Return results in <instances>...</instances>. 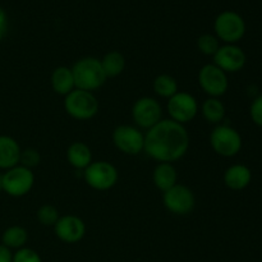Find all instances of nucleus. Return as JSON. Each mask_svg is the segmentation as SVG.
<instances>
[{"label":"nucleus","instance_id":"7ed1b4c3","mask_svg":"<svg viewBox=\"0 0 262 262\" xmlns=\"http://www.w3.org/2000/svg\"><path fill=\"white\" fill-rule=\"evenodd\" d=\"M100 104L92 92L74 89L64 96V110L77 120H90L99 113Z\"/></svg>","mask_w":262,"mask_h":262},{"label":"nucleus","instance_id":"423d86ee","mask_svg":"<svg viewBox=\"0 0 262 262\" xmlns=\"http://www.w3.org/2000/svg\"><path fill=\"white\" fill-rule=\"evenodd\" d=\"M35 184V174L31 169L17 165L5 170L2 176L3 191L10 197H23L30 193Z\"/></svg>","mask_w":262,"mask_h":262},{"label":"nucleus","instance_id":"4468645a","mask_svg":"<svg viewBox=\"0 0 262 262\" xmlns=\"http://www.w3.org/2000/svg\"><path fill=\"white\" fill-rule=\"evenodd\" d=\"M54 232L61 242L74 245L86 235V224L77 215H64L54 225Z\"/></svg>","mask_w":262,"mask_h":262},{"label":"nucleus","instance_id":"4be33fe9","mask_svg":"<svg viewBox=\"0 0 262 262\" xmlns=\"http://www.w3.org/2000/svg\"><path fill=\"white\" fill-rule=\"evenodd\" d=\"M201 112L206 122L219 125L225 118V106L217 97H209L202 104Z\"/></svg>","mask_w":262,"mask_h":262},{"label":"nucleus","instance_id":"6e6552de","mask_svg":"<svg viewBox=\"0 0 262 262\" xmlns=\"http://www.w3.org/2000/svg\"><path fill=\"white\" fill-rule=\"evenodd\" d=\"M163 204L170 214L186 216L194 210L196 197L192 189L184 184L177 183L163 193Z\"/></svg>","mask_w":262,"mask_h":262},{"label":"nucleus","instance_id":"f03ea898","mask_svg":"<svg viewBox=\"0 0 262 262\" xmlns=\"http://www.w3.org/2000/svg\"><path fill=\"white\" fill-rule=\"evenodd\" d=\"M71 69L73 73L76 89L83 90V91L92 92L95 90H99L100 87L104 86L107 79L101 67V61L94 56L79 59Z\"/></svg>","mask_w":262,"mask_h":262},{"label":"nucleus","instance_id":"2eb2a0df","mask_svg":"<svg viewBox=\"0 0 262 262\" xmlns=\"http://www.w3.org/2000/svg\"><path fill=\"white\" fill-rule=\"evenodd\" d=\"M224 184L232 191H242L250 186L252 181V171L243 164H234L225 170Z\"/></svg>","mask_w":262,"mask_h":262},{"label":"nucleus","instance_id":"f8f14e48","mask_svg":"<svg viewBox=\"0 0 262 262\" xmlns=\"http://www.w3.org/2000/svg\"><path fill=\"white\" fill-rule=\"evenodd\" d=\"M199 84L205 94L209 95L210 97H217L227 94L228 87H229V81L225 72H223L219 67L215 66L214 63L205 64L199 72Z\"/></svg>","mask_w":262,"mask_h":262},{"label":"nucleus","instance_id":"f257e3e1","mask_svg":"<svg viewBox=\"0 0 262 262\" xmlns=\"http://www.w3.org/2000/svg\"><path fill=\"white\" fill-rule=\"evenodd\" d=\"M189 135L186 127L171 119L160 122L146 132L143 151L159 163H174L187 154Z\"/></svg>","mask_w":262,"mask_h":262},{"label":"nucleus","instance_id":"6ab92c4d","mask_svg":"<svg viewBox=\"0 0 262 262\" xmlns=\"http://www.w3.org/2000/svg\"><path fill=\"white\" fill-rule=\"evenodd\" d=\"M67 160L77 170H84L92 163L91 148L84 142L76 141L67 150Z\"/></svg>","mask_w":262,"mask_h":262},{"label":"nucleus","instance_id":"9b49d317","mask_svg":"<svg viewBox=\"0 0 262 262\" xmlns=\"http://www.w3.org/2000/svg\"><path fill=\"white\" fill-rule=\"evenodd\" d=\"M113 142L120 152L136 156L143 151L145 135L136 125H118L113 132Z\"/></svg>","mask_w":262,"mask_h":262},{"label":"nucleus","instance_id":"a878e982","mask_svg":"<svg viewBox=\"0 0 262 262\" xmlns=\"http://www.w3.org/2000/svg\"><path fill=\"white\" fill-rule=\"evenodd\" d=\"M41 161V156L38 154L37 150L35 148H26L20 152V159H19V165L26 166V168L31 169L37 166Z\"/></svg>","mask_w":262,"mask_h":262},{"label":"nucleus","instance_id":"dca6fc26","mask_svg":"<svg viewBox=\"0 0 262 262\" xmlns=\"http://www.w3.org/2000/svg\"><path fill=\"white\" fill-rule=\"evenodd\" d=\"M19 145L10 136H0V169L8 170L10 168L19 165L20 159Z\"/></svg>","mask_w":262,"mask_h":262},{"label":"nucleus","instance_id":"c85d7f7f","mask_svg":"<svg viewBox=\"0 0 262 262\" xmlns=\"http://www.w3.org/2000/svg\"><path fill=\"white\" fill-rule=\"evenodd\" d=\"M8 32V15L5 10L0 7V41L5 37Z\"/></svg>","mask_w":262,"mask_h":262},{"label":"nucleus","instance_id":"b1692460","mask_svg":"<svg viewBox=\"0 0 262 262\" xmlns=\"http://www.w3.org/2000/svg\"><path fill=\"white\" fill-rule=\"evenodd\" d=\"M220 42L219 38L211 33H204L197 38V49L201 54L207 56H214L219 50Z\"/></svg>","mask_w":262,"mask_h":262},{"label":"nucleus","instance_id":"a211bd4d","mask_svg":"<svg viewBox=\"0 0 262 262\" xmlns=\"http://www.w3.org/2000/svg\"><path fill=\"white\" fill-rule=\"evenodd\" d=\"M152 181L156 188L164 193L177 184L178 181L177 169L170 163H159L154 169Z\"/></svg>","mask_w":262,"mask_h":262},{"label":"nucleus","instance_id":"cd10ccee","mask_svg":"<svg viewBox=\"0 0 262 262\" xmlns=\"http://www.w3.org/2000/svg\"><path fill=\"white\" fill-rule=\"evenodd\" d=\"M250 115L252 122L258 127H262V95L256 97L250 107Z\"/></svg>","mask_w":262,"mask_h":262},{"label":"nucleus","instance_id":"20e7f679","mask_svg":"<svg viewBox=\"0 0 262 262\" xmlns=\"http://www.w3.org/2000/svg\"><path fill=\"white\" fill-rule=\"evenodd\" d=\"M214 31L219 41L235 45L245 37L246 22L239 13L234 10H224L215 18Z\"/></svg>","mask_w":262,"mask_h":262},{"label":"nucleus","instance_id":"5701e85b","mask_svg":"<svg viewBox=\"0 0 262 262\" xmlns=\"http://www.w3.org/2000/svg\"><path fill=\"white\" fill-rule=\"evenodd\" d=\"M152 89L158 96L164 97V99H170L171 96H174L179 91L177 79L168 73L159 74L154 79Z\"/></svg>","mask_w":262,"mask_h":262},{"label":"nucleus","instance_id":"bb28decb","mask_svg":"<svg viewBox=\"0 0 262 262\" xmlns=\"http://www.w3.org/2000/svg\"><path fill=\"white\" fill-rule=\"evenodd\" d=\"M12 262H42V260L35 250L23 247L15 251V253H13Z\"/></svg>","mask_w":262,"mask_h":262},{"label":"nucleus","instance_id":"c756f323","mask_svg":"<svg viewBox=\"0 0 262 262\" xmlns=\"http://www.w3.org/2000/svg\"><path fill=\"white\" fill-rule=\"evenodd\" d=\"M13 253L9 248L0 245V262H12Z\"/></svg>","mask_w":262,"mask_h":262},{"label":"nucleus","instance_id":"393cba45","mask_svg":"<svg viewBox=\"0 0 262 262\" xmlns=\"http://www.w3.org/2000/svg\"><path fill=\"white\" fill-rule=\"evenodd\" d=\"M37 220L40 222V224H42L43 227H54L56 224V222L59 220L60 215H59L58 209L53 205H42L40 209L37 210Z\"/></svg>","mask_w":262,"mask_h":262},{"label":"nucleus","instance_id":"f3484780","mask_svg":"<svg viewBox=\"0 0 262 262\" xmlns=\"http://www.w3.org/2000/svg\"><path fill=\"white\" fill-rule=\"evenodd\" d=\"M50 83L54 92L58 95H61V96H67L69 92H72L76 89L72 69L64 66L56 67L54 69L50 77Z\"/></svg>","mask_w":262,"mask_h":262},{"label":"nucleus","instance_id":"aec40b11","mask_svg":"<svg viewBox=\"0 0 262 262\" xmlns=\"http://www.w3.org/2000/svg\"><path fill=\"white\" fill-rule=\"evenodd\" d=\"M28 241V232L20 225H12L7 228L2 235V245L12 250H20L26 247Z\"/></svg>","mask_w":262,"mask_h":262},{"label":"nucleus","instance_id":"0eeeda50","mask_svg":"<svg viewBox=\"0 0 262 262\" xmlns=\"http://www.w3.org/2000/svg\"><path fill=\"white\" fill-rule=\"evenodd\" d=\"M83 178L87 186L95 191H107L117 184L119 174L109 161H92L83 170Z\"/></svg>","mask_w":262,"mask_h":262},{"label":"nucleus","instance_id":"7c9ffc66","mask_svg":"<svg viewBox=\"0 0 262 262\" xmlns=\"http://www.w3.org/2000/svg\"><path fill=\"white\" fill-rule=\"evenodd\" d=\"M3 191V186H2V176H0V192Z\"/></svg>","mask_w":262,"mask_h":262},{"label":"nucleus","instance_id":"412c9836","mask_svg":"<svg viewBox=\"0 0 262 262\" xmlns=\"http://www.w3.org/2000/svg\"><path fill=\"white\" fill-rule=\"evenodd\" d=\"M100 61H101V67L106 78H114V77L120 76L125 68L124 55L117 50L106 53Z\"/></svg>","mask_w":262,"mask_h":262},{"label":"nucleus","instance_id":"9d476101","mask_svg":"<svg viewBox=\"0 0 262 262\" xmlns=\"http://www.w3.org/2000/svg\"><path fill=\"white\" fill-rule=\"evenodd\" d=\"M132 118L136 127L141 129H150L158 124L163 118V107L160 102L150 96H143L136 100L132 106Z\"/></svg>","mask_w":262,"mask_h":262},{"label":"nucleus","instance_id":"1a4fd4ad","mask_svg":"<svg viewBox=\"0 0 262 262\" xmlns=\"http://www.w3.org/2000/svg\"><path fill=\"white\" fill-rule=\"evenodd\" d=\"M166 110L171 120L184 125L192 122L199 114V102L193 95L184 91H178L174 96L168 99Z\"/></svg>","mask_w":262,"mask_h":262},{"label":"nucleus","instance_id":"ddd939ff","mask_svg":"<svg viewBox=\"0 0 262 262\" xmlns=\"http://www.w3.org/2000/svg\"><path fill=\"white\" fill-rule=\"evenodd\" d=\"M214 64L225 73H237L242 71L247 61L246 53L237 45L225 43L220 46L214 56Z\"/></svg>","mask_w":262,"mask_h":262},{"label":"nucleus","instance_id":"39448f33","mask_svg":"<svg viewBox=\"0 0 262 262\" xmlns=\"http://www.w3.org/2000/svg\"><path fill=\"white\" fill-rule=\"evenodd\" d=\"M210 145L219 156L233 158L242 150V136L230 125L219 124L210 135Z\"/></svg>","mask_w":262,"mask_h":262}]
</instances>
